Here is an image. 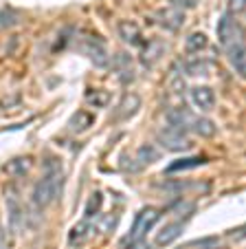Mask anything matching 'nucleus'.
Instances as JSON below:
<instances>
[{
	"label": "nucleus",
	"mask_w": 246,
	"mask_h": 249,
	"mask_svg": "<svg viewBox=\"0 0 246 249\" xmlns=\"http://www.w3.org/2000/svg\"><path fill=\"white\" fill-rule=\"evenodd\" d=\"M84 51L88 53L90 62H93L95 66H106V64H108L106 47H103L101 42H97V40H88V42L84 44Z\"/></svg>",
	"instance_id": "nucleus-10"
},
{
	"label": "nucleus",
	"mask_w": 246,
	"mask_h": 249,
	"mask_svg": "<svg viewBox=\"0 0 246 249\" xmlns=\"http://www.w3.org/2000/svg\"><path fill=\"white\" fill-rule=\"evenodd\" d=\"M158 141H161L167 150H176V152H182V150H187V148L191 146L185 132L178 130V128H172V126L163 128V130L158 132Z\"/></svg>",
	"instance_id": "nucleus-3"
},
{
	"label": "nucleus",
	"mask_w": 246,
	"mask_h": 249,
	"mask_svg": "<svg viewBox=\"0 0 246 249\" xmlns=\"http://www.w3.org/2000/svg\"><path fill=\"white\" fill-rule=\"evenodd\" d=\"M158 18H161V24H165V27L172 29V31H178V29L182 27V22H185V14H182L180 9H176V7L163 9L161 14H158Z\"/></svg>",
	"instance_id": "nucleus-9"
},
{
	"label": "nucleus",
	"mask_w": 246,
	"mask_h": 249,
	"mask_svg": "<svg viewBox=\"0 0 246 249\" xmlns=\"http://www.w3.org/2000/svg\"><path fill=\"white\" fill-rule=\"evenodd\" d=\"M189 97H191V102H194L196 108L204 110V113L215 106V93H213L211 86H191Z\"/></svg>",
	"instance_id": "nucleus-5"
},
{
	"label": "nucleus",
	"mask_w": 246,
	"mask_h": 249,
	"mask_svg": "<svg viewBox=\"0 0 246 249\" xmlns=\"http://www.w3.org/2000/svg\"><path fill=\"white\" fill-rule=\"evenodd\" d=\"M119 36H121V40L128 44H141V38H143V36H141V29L136 27L134 22H130V20L119 24Z\"/></svg>",
	"instance_id": "nucleus-12"
},
{
	"label": "nucleus",
	"mask_w": 246,
	"mask_h": 249,
	"mask_svg": "<svg viewBox=\"0 0 246 249\" xmlns=\"http://www.w3.org/2000/svg\"><path fill=\"white\" fill-rule=\"evenodd\" d=\"M189 130H194L196 135H200V137H211L215 132V124L211 122V119L196 117L194 115V119H191V124H189Z\"/></svg>",
	"instance_id": "nucleus-13"
},
{
	"label": "nucleus",
	"mask_w": 246,
	"mask_h": 249,
	"mask_svg": "<svg viewBox=\"0 0 246 249\" xmlns=\"http://www.w3.org/2000/svg\"><path fill=\"white\" fill-rule=\"evenodd\" d=\"M204 71H207V64H202V62H198V60L187 66V73H189V75H204Z\"/></svg>",
	"instance_id": "nucleus-22"
},
{
	"label": "nucleus",
	"mask_w": 246,
	"mask_h": 249,
	"mask_svg": "<svg viewBox=\"0 0 246 249\" xmlns=\"http://www.w3.org/2000/svg\"><path fill=\"white\" fill-rule=\"evenodd\" d=\"M204 163H207V157H187V159L174 161V163L167 168V172H182V170L198 168V165H204Z\"/></svg>",
	"instance_id": "nucleus-16"
},
{
	"label": "nucleus",
	"mask_w": 246,
	"mask_h": 249,
	"mask_svg": "<svg viewBox=\"0 0 246 249\" xmlns=\"http://www.w3.org/2000/svg\"><path fill=\"white\" fill-rule=\"evenodd\" d=\"M14 24H18V14H14L9 9L0 11V27L7 29V27H14Z\"/></svg>",
	"instance_id": "nucleus-21"
},
{
	"label": "nucleus",
	"mask_w": 246,
	"mask_h": 249,
	"mask_svg": "<svg viewBox=\"0 0 246 249\" xmlns=\"http://www.w3.org/2000/svg\"><path fill=\"white\" fill-rule=\"evenodd\" d=\"M229 7H231V14H242L244 11V0H229Z\"/></svg>",
	"instance_id": "nucleus-23"
},
{
	"label": "nucleus",
	"mask_w": 246,
	"mask_h": 249,
	"mask_svg": "<svg viewBox=\"0 0 246 249\" xmlns=\"http://www.w3.org/2000/svg\"><path fill=\"white\" fill-rule=\"evenodd\" d=\"M158 157H161V152H158V148H154L152 143H145V146H141L139 150H136V161H139V165L154 163V161H158Z\"/></svg>",
	"instance_id": "nucleus-18"
},
{
	"label": "nucleus",
	"mask_w": 246,
	"mask_h": 249,
	"mask_svg": "<svg viewBox=\"0 0 246 249\" xmlns=\"http://www.w3.org/2000/svg\"><path fill=\"white\" fill-rule=\"evenodd\" d=\"M60 192H62V172L55 170V172L44 174L42 179L35 183V188L31 192V203L42 210V207L51 205L60 196Z\"/></svg>",
	"instance_id": "nucleus-1"
},
{
	"label": "nucleus",
	"mask_w": 246,
	"mask_h": 249,
	"mask_svg": "<svg viewBox=\"0 0 246 249\" xmlns=\"http://www.w3.org/2000/svg\"><path fill=\"white\" fill-rule=\"evenodd\" d=\"M209 44V40H207V36H204L202 31H196L191 33L189 38L185 40V51L187 53H200L204 47Z\"/></svg>",
	"instance_id": "nucleus-17"
},
{
	"label": "nucleus",
	"mask_w": 246,
	"mask_h": 249,
	"mask_svg": "<svg viewBox=\"0 0 246 249\" xmlns=\"http://www.w3.org/2000/svg\"><path fill=\"white\" fill-rule=\"evenodd\" d=\"M0 249H5V230H2V223H0Z\"/></svg>",
	"instance_id": "nucleus-24"
},
{
	"label": "nucleus",
	"mask_w": 246,
	"mask_h": 249,
	"mask_svg": "<svg viewBox=\"0 0 246 249\" xmlns=\"http://www.w3.org/2000/svg\"><path fill=\"white\" fill-rule=\"evenodd\" d=\"M29 168H31V159L29 157H18V159H11L5 165V172L9 177H22V174L29 172Z\"/></svg>",
	"instance_id": "nucleus-14"
},
{
	"label": "nucleus",
	"mask_w": 246,
	"mask_h": 249,
	"mask_svg": "<svg viewBox=\"0 0 246 249\" xmlns=\"http://www.w3.org/2000/svg\"><path fill=\"white\" fill-rule=\"evenodd\" d=\"M5 203H7V212H9V230H11V234H18L20 225H22V205H20V198L9 190Z\"/></svg>",
	"instance_id": "nucleus-8"
},
{
	"label": "nucleus",
	"mask_w": 246,
	"mask_h": 249,
	"mask_svg": "<svg viewBox=\"0 0 246 249\" xmlns=\"http://www.w3.org/2000/svg\"><path fill=\"white\" fill-rule=\"evenodd\" d=\"M90 126H93V115H88L86 110H77V113L70 117V122H68V130L75 132V135L86 132Z\"/></svg>",
	"instance_id": "nucleus-11"
},
{
	"label": "nucleus",
	"mask_w": 246,
	"mask_h": 249,
	"mask_svg": "<svg viewBox=\"0 0 246 249\" xmlns=\"http://www.w3.org/2000/svg\"><path fill=\"white\" fill-rule=\"evenodd\" d=\"M158 216H161V212H158L156 207H143V210L136 214L134 223H132V230H130V236H128V240H141V238H145V234H148V231L152 230L154 225H156Z\"/></svg>",
	"instance_id": "nucleus-2"
},
{
	"label": "nucleus",
	"mask_w": 246,
	"mask_h": 249,
	"mask_svg": "<svg viewBox=\"0 0 246 249\" xmlns=\"http://www.w3.org/2000/svg\"><path fill=\"white\" fill-rule=\"evenodd\" d=\"M165 51V47H163V42H158V40H154V42H149V44H145L143 47V51H141V60L145 62L148 66H152L154 62L161 57V53Z\"/></svg>",
	"instance_id": "nucleus-15"
},
{
	"label": "nucleus",
	"mask_w": 246,
	"mask_h": 249,
	"mask_svg": "<svg viewBox=\"0 0 246 249\" xmlns=\"http://www.w3.org/2000/svg\"><path fill=\"white\" fill-rule=\"evenodd\" d=\"M141 106V99L139 97H134V95H128L123 102H121V110H119V117H123V119H128V117H132V115L136 113V108Z\"/></svg>",
	"instance_id": "nucleus-19"
},
{
	"label": "nucleus",
	"mask_w": 246,
	"mask_h": 249,
	"mask_svg": "<svg viewBox=\"0 0 246 249\" xmlns=\"http://www.w3.org/2000/svg\"><path fill=\"white\" fill-rule=\"evenodd\" d=\"M227 55H229L231 66L235 69V73L240 77H244L246 75V51H244V44H242V38L229 44V47H227Z\"/></svg>",
	"instance_id": "nucleus-6"
},
{
	"label": "nucleus",
	"mask_w": 246,
	"mask_h": 249,
	"mask_svg": "<svg viewBox=\"0 0 246 249\" xmlns=\"http://www.w3.org/2000/svg\"><path fill=\"white\" fill-rule=\"evenodd\" d=\"M218 38H220V42H222L224 47H229L231 42H235V40L242 38V29L237 27L233 14H224L222 20L218 22Z\"/></svg>",
	"instance_id": "nucleus-4"
},
{
	"label": "nucleus",
	"mask_w": 246,
	"mask_h": 249,
	"mask_svg": "<svg viewBox=\"0 0 246 249\" xmlns=\"http://www.w3.org/2000/svg\"><path fill=\"white\" fill-rule=\"evenodd\" d=\"M99 207H101V194L95 192L93 196L88 198V203H86V218H93L99 212Z\"/></svg>",
	"instance_id": "nucleus-20"
},
{
	"label": "nucleus",
	"mask_w": 246,
	"mask_h": 249,
	"mask_svg": "<svg viewBox=\"0 0 246 249\" xmlns=\"http://www.w3.org/2000/svg\"><path fill=\"white\" fill-rule=\"evenodd\" d=\"M180 234H182V223L172 221V223H167V225H163L161 230L156 231V236H154V245H156V247H167V245H172Z\"/></svg>",
	"instance_id": "nucleus-7"
}]
</instances>
